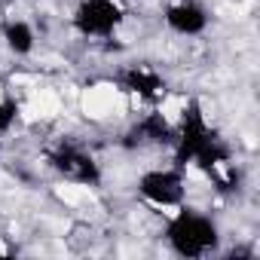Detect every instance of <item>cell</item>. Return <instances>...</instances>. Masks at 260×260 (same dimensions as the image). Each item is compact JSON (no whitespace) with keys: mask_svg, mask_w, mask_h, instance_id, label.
I'll use <instances>...</instances> for the list:
<instances>
[{"mask_svg":"<svg viewBox=\"0 0 260 260\" xmlns=\"http://www.w3.org/2000/svg\"><path fill=\"white\" fill-rule=\"evenodd\" d=\"M19 113H22V107H19L16 98H0V141H4V135L19 122Z\"/></svg>","mask_w":260,"mask_h":260,"instance_id":"obj_10","label":"cell"},{"mask_svg":"<svg viewBox=\"0 0 260 260\" xmlns=\"http://www.w3.org/2000/svg\"><path fill=\"white\" fill-rule=\"evenodd\" d=\"M175 166L187 169L196 166L199 172H205L220 190H233V147L226 144V138L208 122L199 98H190L181 107V116L175 122Z\"/></svg>","mask_w":260,"mask_h":260,"instance_id":"obj_1","label":"cell"},{"mask_svg":"<svg viewBox=\"0 0 260 260\" xmlns=\"http://www.w3.org/2000/svg\"><path fill=\"white\" fill-rule=\"evenodd\" d=\"M119 4H122V0H119Z\"/></svg>","mask_w":260,"mask_h":260,"instance_id":"obj_12","label":"cell"},{"mask_svg":"<svg viewBox=\"0 0 260 260\" xmlns=\"http://www.w3.org/2000/svg\"><path fill=\"white\" fill-rule=\"evenodd\" d=\"M43 159H46L49 172H55V175H58L61 181H68V184L98 190L101 181H104V172H101L98 156H95L83 141H77V138H71V135L52 141V144L43 150Z\"/></svg>","mask_w":260,"mask_h":260,"instance_id":"obj_3","label":"cell"},{"mask_svg":"<svg viewBox=\"0 0 260 260\" xmlns=\"http://www.w3.org/2000/svg\"><path fill=\"white\" fill-rule=\"evenodd\" d=\"M175 144V122L162 110H150L138 116L132 125L122 132L119 147L122 150H153V147H172Z\"/></svg>","mask_w":260,"mask_h":260,"instance_id":"obj_6","label":"cell"},{"mask_svg":"<svg viewBox=\"0 0 260 260\" xmlns=\"http://www.w3.org/2000/svg\"><path fill=\"white\" fill-rule=\"evenodd\" d=\"M166 245L172 254L184 260H202L211 254H220V226L211 214L190 208L187 202L175 208V214L166 220Z\"/></svg>","mask_w":260,"mask_h":260,"instance_id":"obj_2","label":"cell"},{"mask_svg":"<svg viewBox=\"0 0 260 260\" xmlns=\"http://www.w3.org/2000/svg\"><path fill=\"white\" fill-rule=\"evenodd\" d=\"M162 22L172 34L178 37H199L208 31V10L199 0H172V4L162 10Z\"/></svg>","mask_w":260,"mask_h":260,"instance_id":"obj_8","label":"cell"},{"mask_svg":"<svg viewBox=\"0 0 260 260\" xmlns=\"http://www.w3.org/2000/svg\"><path fill=\"white\" fill-rule=\"evenodd\" d=\"M4 4H16V0H4Z\"/></svg>","mask_w":260,"mask_h":260,"instance_id":"obj_11","label":"cell"},{"mask_svg":"<svg viewBox=\"0 0 260 260\" xmlns=\"http://www.w3.org/2000/svg\"><path fill=\"white\" fill-rule=\"evenodd\" d=\"M135 193L153 208H178L187 202V169L175 162L162 169H147L144 175H138Z\"/></svg>","mask_w":260,"mask_h":260,"instance_id":"obj_4","label":"cell"},{"mask_svg":"<svg viewBox=\"0 0 260 260\" xmlns=\"http://www.w3.org/2000/svg\"><path fill=\"white\" fill-rule=\"evenodd\" d=\"M125 22L119 0H80L71 13V28L83 40H110Z\"/></svg>","mask_w":260,"mask_h":260,"instance_id":"obj_5","label":"cell"},{"mask_svg":"<svg viewBox=\"0 0 260 260\" xmlns=\"http://www.w3.org/2000/svg\"><path fill=\"white\" fill-rule=\"evenodd\" d=\"M113 83L119 92L135 95L141 101H156L169 92V80L153 64H125L113 74Z\"/></svg>","mask_w":260,"mask_h":260,"instance_id":"obj_7","label":"cell"},{"mask_svg":"<svg viewBox=\"0 0 260 260\" xmlns=\"http://www.w3.org/2000/svg\"><path fill=\"white\" fill-rule=\"evenodd\" d=\"M0 40H4V46H7L10 55L28 58V55L34 52V46H37V31H34L31 22L10 16V19L0 22Z\"/></svg>","mask_w":260,"mask_h":260,"instance_id":"obj_9","label":"cell"}]
</instances>
